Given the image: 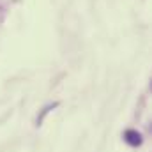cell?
I'll return each instance as SVG.
<instances>
[{"mask_svg":"<svg viewBox=\"0 0 152 152\" xmlns=\"http://www.w3.org/2000/svg\"><path fill=\"white\" fill-rule=\"evenodd\" d=\"M124 138H126V142H128L129 145H140V143H142L140 133H136V131H133V129L126 131V133H124Z\"/></svg>","mask_w":152,"mask_h":152,"instance_id":"cell-1","label":"cell"}]
</instances>
